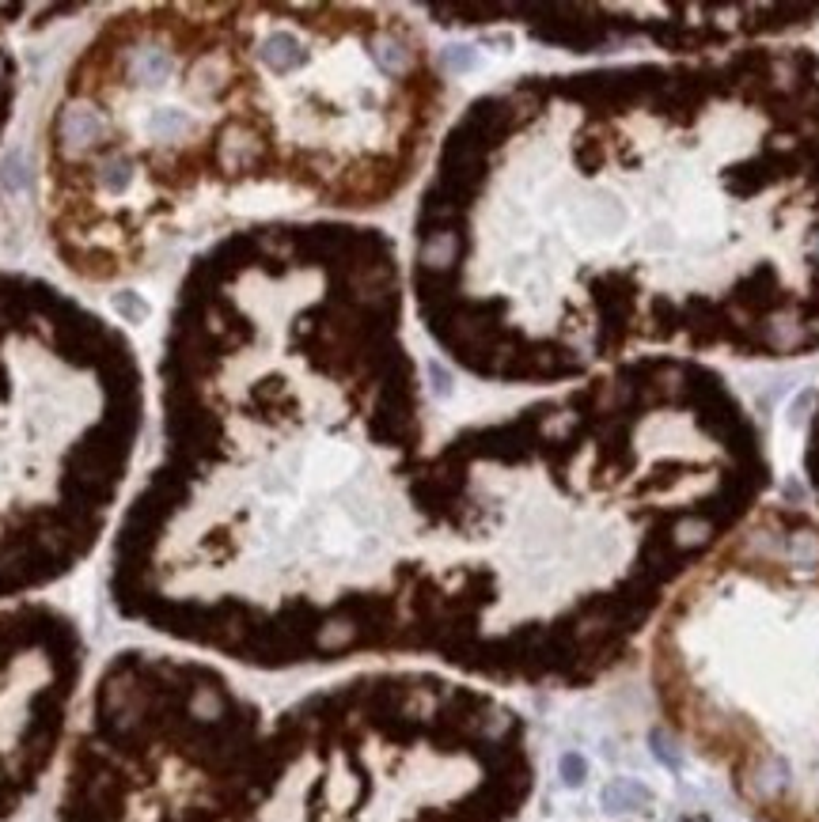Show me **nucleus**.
I'll list each match as a JSON object with an SVG mask.
<instances>
[{
  "label": "nucleus",
  "mask_w": 819,
  "mask_h": 822,
  "mask_svg": "<svg viewBox=\"0 0 819 822\" xmlns=\"http://www.w3.org/2000/svg\"><path fill=\"white\" fill-rule=\"evenodd\" d=\"M425 462L391 239L220 235L167 304L156 444L107 542V606L224 668L410 663Z\"/></svg>",
  "instance_id": "nucleus-1"
},
{
  "label": "nucleus",
  "mask_w": 819,
  "mask_h": 822,
  "mask_svg": "<svg viewBox=\"0 0 819 822\" xmlns=\"http://www.w3.org/2000/svg\"><path fill=\"white\" fill-rule=\"evenodd\" d=\"M46 235L76 281L156 277L254 194H281L243 4L107 12L46 122Z\"/></svg>",
  "instance_id": "nucleus-2"
},
{
  "label": "nucleus",
  "mask_w": 819,
  "mask_h": 822,
  "mask_svg": "<svg viewBox=\"0 0 819 822\" xmlns=\"http://www.w3.org/2000/svg\"><path fill=\"white\" fill-rule=\"evenodd\" d=\"M531 728L501 690L369 668L266 716L232 822H524Z\"/></svg>",
  "instance_id": "nucleus-3"
},
{
  "label": "nucleus",
  "mask_w": 819,
  "mask_h": 822,
  "mask_svg": "<svg viewBox=\"0 0 819 822\" xmlns=\"http://www.w3.org/2000/svg\"><path fill=\"white\" fill-rule=\"evenodd\" d=\"M668 724L762 822H819V534L759 531L656 618Z\"/></svg>",
  "instance_id": "nucleus-4"
},
{
  "label": "nucleus",
  "mask_w": 819,
  "mask_h": 822,
  "mask_svg": "<svg viewBox=\"0 0 819 822\" xmlns=\"http://www.w3.org/2000/svg\"><path fill=\"white\" fill-rule=\"evenodd\" d=\"M266 716L217 660L110 652L83 686L50 822H232Z\"/></svg>",
  "instance_id": "nucleus-5"
},
{
  "label": "nucleus",
  "mask_w": 819,
  "mask_h": 822,
  "mask_svg": "<svg viewBox=\"0 0 819 822\" xmlns=\"http://www.w3.org/2000/svg\"><path fill=\"white\" fill-rule=\"evenodd\" d=\"M95 554L0 504V822L38 796L61 762L88 686V636L53 599Z\"/></svg>",
  "instance_id": "nucleus-6"
}]
</instances>
